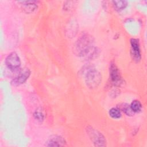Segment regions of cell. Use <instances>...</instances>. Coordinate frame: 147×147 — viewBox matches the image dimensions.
I'll use <instances>...</instances> for the list:
<instances>
[{"mask_svg":"<svg viewBox=\"0 0 147 147\" xmlns=\"http://www.w3.org/2000/svg\"><path fill=\"white\" fill-rule=\"evenodd\" d=\"M93 38L89 34H86L80 36L74 45V52L79 56H84L92 48Z\"/></svg>","mask_w":147,"mask_h":147,"instance_id":"1","label":"cell"},{"mask_svg":"<svg viewBox=\"0 0 147 147\" xmlns=\"http://www.w3.org/2000/svg\"><path fill=\"white\" fill-rule=\"evenodd\" d=\"M85 82L88 88L93 89L98 87L102 82V75L92 67H88L84 72Z\"/></svg>","mask_w":147,"mask_h":147,"instance_id":"2","label":"cell"},{"mask_svg":"<svg viewBox=\"0 0 147 147\" xmlns=\"http://www.w3.org/2000/svg\"><path fill=\"white\" fill-rule=\"evenodd\" d=\"M87 134L92 143L96 146H105L106 145V141L103 135L98 130L91 126H88L86 129Z\"/></svg>","mask_w":147,"mask_h":147,"instance_id":"3","label":"cell"},{"mask_svg":"<svg viewBox=\"0 0 147 147\" xmlns=\"http://www.w3.org/2000/svg\"><path fill=\"white\" fill-rule=\"evenodd\" d=\"M7 67L11 70H16L21 65L20 59L16 52L10 53L6 58L5 60Z\"/></svg>","mask_w":147,"mask_h":147,"instance_id":"4","label":"cell"},{"mask_svg":"<svg viewBox=\"0 0 147 147\" xmlns=\"http://www.w3.org/2000/svg\"><path fill=\"white\" fill-rule=\"evenodd\" d=\"M110 77L112 83L116 86H119L122 83V79L120 72L117 65L111 63L110 67Z\"/></svg>","mask_w":147,"mask_h":147,"instance_id":"5","label":"cell"},{"mask_svg":"<svg viewBox=\"0 0 147 147\" xmlns=\"http://www.w3.org/2000/svg\"><path fill=\"white\" fill-rule=\"evenodd\" d=\"M30 75V71L28 68L22 69L18 75L13 79L11 84L14 86H18L24 83Z\"/></svg>","mask_w":147,"mask_h":147,"instance_id":"6","label":"cell"},{"mask_svg":"<svg viewBox=\"0 0 147 147\" xmlns=\"http://www.w3.org/2000/svg\"><path fill=\"white\" fill-rule=\"evenodd\" d=\"M131 45V55L134 60L139 61L141 59V52L138 40L136 38L130 40Z\"/></svg>","mask_w":147,"mask_h":147,"instance_id":"7","label":"cell"},{"mask_svg":"<svg viewBox=\"0 0 147 147\" xmlns=\"http://www.w3.org/2000/svg\"><path fill=\"white\" fill-rule=\"evenodd\" d=\"M65 144V140L60 136L53 135L51 136L45 144L47 146H61Z\"/></svg>","mask_w":147,"mask_h":147,"instance_id":"8","label":"cell"},{"mask_svg":"<svg viewBox=\"0 0 147 147\" xmlns=\"http://www.w3.org/2000/svg\"><path fill=\"white\" fill-rule=\"evenodd\" d=\"M22 9L26 13H30L33 12L37 7V1H21Z\"/></svg>","mask_w":147,"mask_h":147,"instance_id":"9","label":"cell"},{"mask_svg":"<svg viewBox=\"0 0 147 147\" xmlns=\"http://www.w3.org/2000/svg\"><path fill=\"white\" fill-rule=\"evenodd\" d=\"M113 6L115 10L121 11L124 9L127 4V2L126 1H113Z\"/></svg>","mask_w":147,"mask_h":147,"instance_id":"10","label":"cell"},{"mask_svg":"<svg viewBox=\"0 0 147 147\" xmlns=\"http://www.w3.org/2000/svg\"><path fill=\"white\" fill-rule=\"evenodd\" d=\"M110 116L114 119H119L121 117V113L119 109L113 107L109 110Z\"/></svg>","mask_w":147,"mask_h":147,"instance_id":"11","label":"cell"},{"mask_svg":"<svg viewBox=\"0 0 147 147\" xmlns=\"http://www.w3.org/2000/svg\"><path fill=\"white\" fill-rule=\"evenodd\" d=\"M130 108L131 109V110L134 112V113H138L141 111V108H142V105L141 103H140V101L137 100H133L131 105H130Z\"/></svg>","mask_w":147,"mask_h":147,"instance_id":"12","label":"cell"},{"mask_svg":"<svg viewBox=\"0 0 147 147\" xmlns=\"http://www.w3.org/2000/svg\"><path fill=\"white\" fill-rule=\"evenodd\" d=\"M34 117L36 120L39 122H42L44 120V114L43 112V110L41 107L37 108L34 113Z\"/></svg>","mask_w":147,"mask_h":147,"instance_id":"13","label":"cell"},{"mask_svg":"<svg viewBox=\"0 0 147 147\" xmlns=\"http://www.w3.org/2000/svg\"><path fill=\"white\" fill-rule=\"evenodd\" d=\"M122 110L128 116L132 115L134 114V112L131 110L130 106L127 104H123L122 105Z\"/></svg>","mask_w":147,"mask_h":147,"instance_id":"14","label":"cell"}]
</instances>
